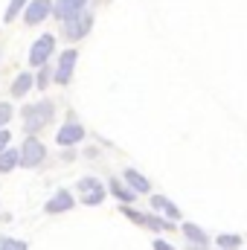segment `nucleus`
Instances as JSON below:
<instances>
[{"label":"nucleus","mask_w":247,"mask_h":250,"mask_svg":"<svg viewBox=\"0 0 247 250\" xmlns=\"http://www.w3.org/2000/svg\"><path fill=\"white\" fill-rule=\"evenodd\" d=\"M21 120H23V131H26V137H35L41 128L53 125V120H56V105H53V99L26 102V105L21 108Z\"/></svg>","instance_id":"f257e3e1"},{"label":"nucleus","mask_w":247,"mask_h":250,"mask_svg":"<svg viewBox=\"0 0 247 250\" xmlns=\"http://www.w3.org/2000/svg\"><path fill=\"white\" fill-rule=\"evenodd\" d=\"M76 192L82 195V204H84V207H99V204L108 198V189H105V184H102L99 178H93V175L79 178Z\"/></svg>","instance_id":"f03ea898"},{"label":"nucleus","mask_w":247,"mask_h":250,"mask_svg":"<svg viewBox=\"0 0 247 250\" xmlns=\"http://www.w3.org/2000/svg\"><path fill=\"white\" fill-rule=\"evenodd\" d=\"M82 140H84V125L79 123V117H76L73 111H67L64 125L56 131V143H59L62 148H73V146L82 143Z\"/></svg>","instance_id":"7ed1b4c3"},{"label":"nucleus","mask_w":247,"mask_h":250,"mask_svg":"<svg viewBox=\"0 0 247 250\" xmlns=\"http://www.w3.org/2000/svg\"><path fill=\"white\" fill-rule=\"evenodd\" d=\"M47 160V148L38 137H26L23 146H21V166L23 169H38L41 163Z\"/></svg>","instance_id":"20e7f679"},{"label":"nucleus","mask_w":247,"mask_h":250,"mask_svg":"<svg viewBox=\"0 0 247 250\" xmlns=\"http://www.w3.org/2000/svg\"><path fill=\"white\" fill-rule=\"evenodd\" d=\"M56 56V35H41L32 47H29V67H44V64H50V59Z\"/></svg>","instance_id":"39448f33"},{"label":"nucleus","mask_w":247,"mask_h":250,"mask_svg":"<svg viewBox=\"0 0 247 250\" xmlns=\"http://www.w3.org/2000/svg\"><path fill=\"white\" fill-rule=\"evenodd\" d=\"M90 29H93V12L87 9L82 18L62 23V38H64V41H82V38H84Z\"/></svg>","instance_id":"423d86ee"},{"label":"nucleus","mask_w":247,"mask_h":250,"mask_svg":"<svg viewBox=\"0 0 247 250\" xmlns=\"http://www.w3.org/2000/svg\"><path fill=\"white\" fill-rule=\"evenodd\" d=\"M76 62H79V50H62V56L56 59V84H70L73 82V70H76Z\"/></svg>","instance_id":"0eeeda50"},{"label":"nucleus","mask_w":247,"mask_h":250,"mask_svg":"<svg viewBox=\"0 0 247 250\" xmlns=\"http://www.w3.org/2000/svg\"><path fill=\"white\" fill-rule=\"evenodd\" d=\"M84 12H87V0H56L53 3V18L62 23L82 18Z\"/></svg>","instance_id":"6e6552de"},{"label":"nucleus","mask_w":247,"mask_h":250,"mask_svg":"<svg viewBox=\"0 0 247 250\" xmlns=\"http://www.w3.org/2000/svg\"><path fill=\"white\" fill-rule=\"evenodd\" d=\"M50 15H53V0H29V6L23 9V23L26 26H38Z\"/></svg>","instance_id":"1a4fd4ad"},{"label":"nucleus","mask_w":247,"mask_h":250,"mask_svg":"<svg viewBox=\"0 0 247 250\" xmlns=\"http://www.w3.org/2000/svg\"><path fill=\"white\" fill-rule=\"evenodd\" d=\"M76 207V198L70 189H59L56 195H50V201L44 204V212L47 215H59V212H70Z\"/></svg>","instance_id":"9d476101"},{"label":"nucleus","mask_w":247,"mask_h":250,"mask_svg":"<svg viewBox=\"0 0 247 250\" xmlns=\"http://www.w3.org/2000/svg\"><path fill=\"white\" fill-rule=\"evenodd\" d=\"M123 181H125V187L131 189L134 195H148L151 192V184H148V178L143 175V172H137V169H125L123 172Z\"/></svg>","instance_id":"9b49d317"},{"label":"nucleus","mask_w":247,"mask_h":250,"mask_svg":"<svg viewBox=\"0 0 247 250\" xmlns=\"http://www.w3.org/2000/svg\"><path fill=\"white\" fill-rule=\"evenodd\" d=\"M181 233L186 236L189 245H201V248H209V245H212V239L206 236V230H204L201 224H195V221H184V224H181Z\"/></svg>","instance_id":"f8f14e48"},{"label":"nucleus","mask_w":247,"mask_h":250,"mask_svg":"<svg viewBox=\"0 0 247 250\" xmlns=\"http://www.w3.org/2000/svg\"><path fill=\"white\" fill-rule=\"evenodd\" d=\"M108 192L120 201V207H134V201H137V195L125 187L123 178H111V181H108Z\"/></svg>","instance_id":"ddd939ff"},{"label":"nucleus","mask_w":247,"mask_h":250,"mask_svg":"<svg viewBox=\"0 0 247 250\" xmlns=\"http://www.w3.org/2000/svg\"><path fill=\"white\" fill-rule=\"evenodd\" d=\"M32 87H35V76H32V73H18L15 82H12V87H9V93H12L15 99H23Z\"/></svg>","instance_id":"4468645a"},{"label":"nucleus","mask_w":247,"mask_h":250,"mask_svg":"<svg viewBox=\"0 0 247 250\" xmlns=\"http://www.w3.org/2000/svg\"><path fill=\"white\" fill-rule=\"evenodd\" d=\"M21 166V148H6V151H0V175H6V172H15Z\"/></svg>","instance_id":"2eb2a0df"},{"label":"nucleus","mask_w":247,"mask_h":250,"mask_svg":"<svg viewBox=\"0 0 247 250\" xmlns=\"http://www.w3.org/2000/svg\"><path fill=\"white\" fill-rule=\"evenodd\" d=\"M242 242H245V239H242L239 233H221V236L212 239V245H215L218 250H239L242 248Z\"/></svg>","instance_id":"dca6fc26"},{"label":"nucleus","mask_w":247,"mask_h":250,"mask_svg":"<svg viewBox=\"0 0 247 250\" xmlns=\"http://www.w3.org/2000/svg\"><path fill=\"white\" fill-rule=\"evenodd\" d=\"M53 82H56V67H53V64L38 67V73H35V87H38V90H47Z\"/></svg>","instance_id":"f3484780"},{"label":"nucleus","mask_w":247,"mask_h":250,"mask_svg":"<svg viewBox=\"0 0 247 250\" xmlns=\"http://www.w3.org/2000/svg\"><path fill=\"white\" fill-rule=\"evenodd\" d=\"M145 227H148V230H154V233H169V230H175L178 224H172V221H169V218H163V215H154V212L148 215V212H145Z\"/></svg>","instance_id":"a211bd4d"},{"label":"nucleus","mask_w":247,"mask_h":250,"mask_svg":"<svg viewBox=\"0 0 247 250\" xmlns=\"http://www.w3.org/2000/svg\"><path fill=\"white\" fill-rule=\"evenodd\" d=\"M29 6V0H9V6H6V12H3V21L6 23H12L18 15H23V9Z\"/></svg>","instance_id":"6ab92c4d"},{"label":"nucleus","mask_w":247,"mask_h":250,"mask_svg":"<svg viewBox=\"0 0 247 250\" xmlns=\"http://www.w3.org/2000/svg\"><path fill=\"white\" fill-rule=\"evenodd\" d=\"M120 212H123L131 224H137V227H145V212H140L137 207H120Z\"/></svg>","instance_id":"aec40b11"},{"label":"nucleus","mask_w":247,"mask_h":250,"mask_svg":"<svg viewBox=\"0 0 247 250\" xmlns=\"http://www.w3.org/2000/svg\"><path fill=\"white\" fill-rule=\"evenodd\" d=\"M163 215H166V218H169L172 224H178V221L184 218V212H181V207H178V204H172V201L166 204V209H163Z\"/></svg>","instance_id":"412c9836"},{"label":"nucleus","mask_w":247,"mask_h":250,"mask_svg":"<svg viewBox=\"0 0 247 250\" xmlns=\"http://www.w3.org/2000/svg\"><path fill=\"white\" fill-rule=\"evenodd\" d=\"M12 114H15V108L9 105V102H0V131L9 125V120H12Z\"/></svg>","instance_id":"4be33fe9"},{"label":"nucleus","mask_w":247,"mask_h":250,"mask_svg":"<svg viewBox=\"0 0 247 250\" xmlns=\"http://www.w3.org/2000/svg\"><path fill=\"white\" fill-rule=\"evenodd\" d=\"M0 250H29V245H26L23 239H9V236H6V242H3Z\"/></svg>","instance_id":"5701e85b"},{"label":"nucleus","mask_w":247,"mask_h":250,"mask_svg":"<svg viewBox=\"0 0 247 250\" xmlns=\"http://www.w3.org/2000/svg\"><path fill=\"white\" fill-rule=\"evenodd\" d=\"M166 204H169V198H166V195H151V209H154V215H157V212H163V209H166Z\"/></svg>","instance_id":"b1692460"},{"label":"nucleus","mask_w":247,"mask_h":250,"mask_svg":"<svg viewBox=\"0 0 247 250\" xmlns=\"http://www.w3.org/2000/svg\"><path fill=\"white\" fill-rule=\"evenodd\" d=\"M9 143H12V134H9V128H3V131H0V151H6Z\"/></svg>","instance_id":"393cba45"},{"label":"nucleus","mask_w":247,"mask_h":250,"mask_svg":"<svg viewBox=\"0 0 247 250\" xmlns=\"http://www.w3.org/2000/svg\"><path fill=\"white\" fill-rule=\"evenodd\" d=\"M151 248H154V250H175V245H169L166 239H160V236H157V239L151 242Z\"/></svg>","instance_id":"a878e982"},{"label":"nucleus","mask_w":247,"mask_h":250,"mask_svg":"<svg viewBox=\"0 0 247 250\" xmlns=\"http://www.w3.org/2000/svg\"><path fill=\"white\" fill-rule=\"evenodd\" d=\"M62 160H67V163H70V160H76V151H73V148H64V151H62Z\"/></svg>","instance_id":"bb28decb"},{"label":"nucleus","mask_w":247,"mask_h":250,"mask_svg":"<svg viewBox=\"0 0 247 250\" xmlns=\"http://www.w3.org/2000/svg\"><path fill=\"white\" fill-rule=\"evenodd\" d=\"M186 250H209V248H201V245H186Z\"/></svg>","instance_id":"cd10ccee"},{"label":"nucleus","mask_w":247,"mask_h":250,"mask_svg":"<svg viewBox=\"0 0 247 250\" xmlns=\"http://www.w3.org/2000/svg\"><path fill=\"white\" fill-rule=\"evenodd\" d=\"M3 242H6V236H0V248H3Z\"/></svg>","instance_id":"c85d7f7f"}]
</instances>
